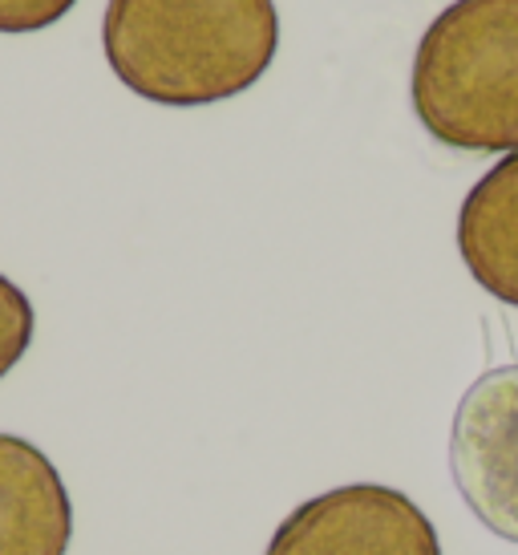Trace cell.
Segmentation results:
<instances>
[{"label":"cell","instance_id":"obj_1","mask_svg":"<svg viewBox=\"0 0 518 555\" xmlns=\"http://www.w3.org/2000/svg\"><path fill=\"white\" fill-rule=\"evenodd\" d=\"M106 62L158 106H215L251 90L280 46L275 0H109Z\"/></svg>","mask_w":518,"mask_h":555},{"label":"cell","instance_id":"obj_2","mask_svg":"<svg viewBox=\"0 0 518 555\" xmlns=\"http://www.w3.org/2000/svg\"><path fill=\"white\" fill-rule=\"evenodd\" d=\"M413 109L470 155L518 151V0H454L413 53Z\"/></svg>","mask_w":518,"mask_h":555},{"label":"cell","instance_id":"obj_3","mask_svg":"<svg viewBox=\"0 0 518 555\" xmlns=\"http://www.w3.org/2000/svg\"><path fill=\"white\" fill-rule=\"evenodd\" d=\"M263 555H442V543L405 491L352 482L300 503Z\"/></svg>","mask_w":518,"mask_h":555},{"label":"cell","instance_id":"obj_4","mask_svg":"<svg viewBox=\"0 0 518 555\" xmlns=\"http://www.w3.org/2000/svg\"><path fill=\"white\" fill-rule=\"evenodd\" d=\"M450 475L474 519L518 543V365L474 382L454 410Z\"/></svg>","mask_w":518,"mask_h":555},{"label":"cell","instance_id":"obj_5","mask_svg":"<svg viewBox=\"0 0 518 555\" xmlns=\"http://www.w3.org/2000/svg\"><path fill=\"white\" fill-rule=\"evenodd\" d=\"M74 503L57 466L41 450L0 434V555H65Z\"/></svg>","mask_w":518,"mask_h":555},{"label":"cell","instance_id":"obj_6","mask_svg":"<svg viewBox=\"0 0 518 555\" xmlns=\"http://www.w3.org/2000/svg\"><path fill=\"white\" fill-rule=\"evenodd\" d=\"M457 251L494 300L518 309V151L470 186L457 216Z\"/></svg>","mask_w":518,"mask_h":555},{"label":"cell","instance_id":"obj_7","mask_svg":"<svg viewBox=\"0 0 518 555\" xmlns=\"http://www.w3.org/2000/svg\"><path fill=\"white\" fill-rule=\"evenodd\" d=\"M33 345V305L9 276H0V377L13 370Z\"/></svg>","mask_w":518,"mask_h":555},{"label":"cell","instance_id":"obj_8","mask_svg":"<svg viewBox=\"0 0 518 555\" xmlns=\"http://www.w3.org/2000/svg\"><path fill=\"white\" fill-rule=\"evenodd\" d=\"M77 0H0V33H37L57 25Z\"/></svg>","mask_w":518,"mask_h":555}]
</instances>
